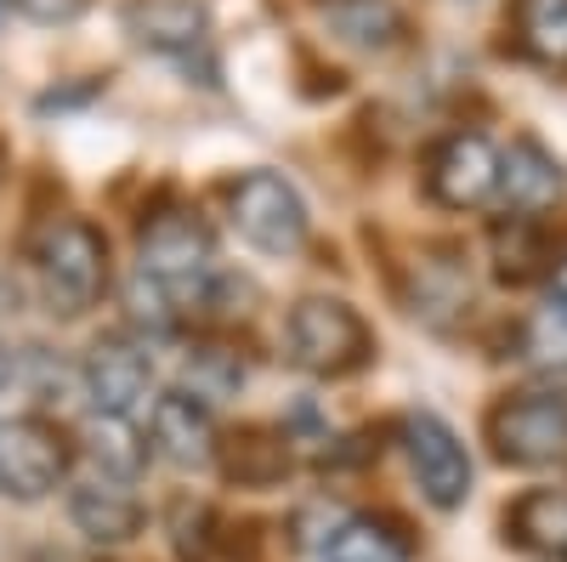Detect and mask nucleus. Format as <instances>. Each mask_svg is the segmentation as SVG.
Here are the masks:
<instances>
[{"mask_svg":"<svg viewBox=\"0 0 567 562\" xmlns=\"http://www.w3.org/2000/svg\"><path fill=\"white\" fill-rule=\"evenodd\" d=\"M136 278L176 302L182 318L216 302L221 267H216V233L194 211H154L136 227Z\"/></svg>","mask_w":567,"mask_h":562,"instance_id":"1","label":"nucleus"},{"mask_svg":"<svg viewBox=\"0 0 567 562\" xmlns=\"http://www.w3.org/2000/svg\"><path fill=\"white\" fill-rule=\"evenodd\" d=\"M34 278L52 318H85L114 285L109 233L85 216H52L34 239Z\"/></svg>","mask_w":567,"mask_h":562,"instance_id":"2","label":"nucleus"},{"mask_svg":"<svg viewBox=\"0 0 567 562\" xmlns=\"http://www.w3.org/2000/svg\"><path fill=\"white\" fill-rule=\"evenodd\" d=\"M284 352L312 381H347L374 364V330L341 296H301L284 313Z\"/></svg>","mask_w":567,"mask_h":562,"instance_id":"3","label":"nucleus"},{"mask_svg":"<svg viewBox=\"0 0 567 562\" xmlns=\"http://www.w3.org/2000/svg\"><path fill=\"white\" fill-rule=\"evenodd\" d=\"M227 222L261 256H296L307 245V233H312L301 187L284 171H267V165L227 182Z\"/></svg>","mask_w":567,"mask_h":562,"instance_id":"4","label":"nucleus"},{"mask_svg":"<svg viewBox=\"0 0 567 562\" xmlns=\"http://www.w3.org/2000/svg\"><path fill=\"white\" fill-rule=\"evenodd\" d=\"M120 29L131 34V45H142V52L176 63L182 74H199V85H221L216 80L210 12L199 0H125Z\"/></svg>","mask_w":567,"mask_h":562,"instance_id":"5","label":"nucleus"},{"mask_svg":"<svg viewBox=\"0 0 567 562\" xmlns=\"http://www.w3.org/2000/svg\"><path fill=\"white\" fill-rule=\"evenodd\" d=\"M69 460L74 443L58 420L45 415H7L0 420V494L23 505L69 489Z\"/></svg>","mask_w":567,"mask_h":562,"instance_id":"6","label":"nucleus"},{"mask_svg":"<svg viewBox=\"0 0 567 562\" xmlns=\"http://www.w3.org/2000/svg\"><path fill=\"white\" fill-rule=\"evenodd\" d=\"M483 432L494 443V460H505V466H523V472L567 466V409L539 387L499 398L483 420Z\"/></svg>","mask_w":567,"mask_h":562,"instance_id":"7","label":"nucleus"},{"mask_svg":"<svg viewBox=\"0 0 567 562\" xmlns=\"http://www.w3.org/2000/svg\"><path fill=\"white\" fill-rule=\"evenodd\" d=\"M425 200L443 211H483L499 187V143L488 131H449L425 154Z\"/></svg>","mask_w":567,"mask_h":562,"instance_id":"8","label":"nucleus"},{"mask_svg":"<svg viewBox=\"0 0 567 562\" xmlns=\"http://www.w3.org/2000/svg\"><path fill=\"white\" fill-rule=\"evenodd\" d=\"M398 443L409 454V472H414L425 500H432L437 511L465 505V494H471V454H465L460 432L437 409H409L403 427H398Z\"/></svg>","mask_w":567,"mask_h":562,"instance_id":"9","label":"nucleus"},{"mask_svg":"<svg viewBox=\"0 0 567 562\" xmlns=\"http://www.w3.org/2000/svg\"><path fill=\"white\" fill-rule=\"evenodd\" d=\"M74 369H80V398L91 403V415H125L131 420V409L154 392V352L131 330L97 336Z\"/></svg>","mask_w":567,"mask_h":562,"instance_id":"10","label":"nucleus"},{"mask_svg":"<svg viewBox=\"0 0 567 562\" xmlns=\"http://www.w3.org/2000/svg\"><path fill=\"white\" fill-rule=\"evenodd\" d=\"M148 454L165 460L171 472H210L216 454H221V427H216V409L194 392H159L148 403Z\"/></svg>","mask_w":567,"mask_h":562,"instance_id":"11","label":"nucleus"},{"mask_svg":"<svg viewBox=\"0 0 567 562\" xmlns=\"http://www.w3.org/2000/svg\"><path fill=\"white\" fill-rule=\"evenodd\" d=\"M567 194V171L561 160L534 143V136H516L511 149H499V187H494V211L499 216H539Z\"/></svg>","mask_w":567,"mask_h":562,"instance_id":"12","label":"nucleus"},{"mask_svg":"<svg viewBox=\"0 0 567 562\" xmlns=\"http://www.w3.org/2000/svg\"><path fill=\"white\" fill-rule=\"evenodd\" d=\"M69 523L103 551H120L142 534V523H148V511H142L136 489L131 483H114V478H97L85 472L69 483Z\"/></svg>","mask_w":567,"mask_h":562,"instance_id":"13","label":"nucleus"},{"mask_svg":"<svg viewBox=\"0 0 567 562\" xmlns=\"http://www.w3.org/2000/svg\"><path fill=\"white\" fill-rule=\"evenodd\" d=\"M323 23L341 45L369 52V58L398 52L403 34H409V18H403L398 0H323Z\"/></svg>","mask_w":567,"mask_h":562,"instance_id":"14","label":"nucleus"},{"mask_svg":"<svg viewBox=\"0 0 567 562\" xmlns=\"http://www.w3.org/2000/svg\"><path fill=\"white\" fill-rule=\"evenodd\" d=\"M414 313L425 324H449L465 313L471 302V273H465V256L460 245H432V251H420L414 262Z\"/></svg>","mask_w":567,"mask_h":562,"instance_id":"15","label":"nucleus"},{"mask_svg":"<svg viewBox=\"0 0 567 562\" xmlns=\"http://www.w3.org/2000/svg\"><path fill=\"white\" fill-rule=\"evenodd\" d=\"M80 454L91 460V472H97V478L136 483L142 466H148V438H142L125 415H85V427H80Z\"/></svg>","mask_w":567,"mask_h":562,"instance_id":"16","label":"nucleus"},{"mask_svg":"<svg viewBox=\"0 0 567 562\" xmlns=\"http://www.w3.org/2000/svg\"><path fill=\"white\" fill-rule=\"evenodd\" d=\"M505 540L539 556H567V489H528L523 500H511Z\"/></svg>","mask_w":567,"mask_h":562,"instance_id":"17","label":"nucleus"},{"mask_svg":"<svg viewBox=\"0 0 567 562\" xmlns=\"http://www.w3.org/2000/svg\"><path fill=\"white\" fill-rule=\"evenodd\" d=\"M409 556H414L409 534L392 518H369V511L341 518L323 545V562H409Z\"/></svg>","mask_w":567,"mask_h":562,"instance_id":"18","label":"nucleus"},{"mask_svg":"<svg viewBox=\"0 0 567 562\" xmlns=\"http://www.w3.org/2000/svg\"><path fill=\"white\" fill-rule=\"evenodd\" d=\"M511 40L523 58L567 69V0H511Z\"/></svg>","mask_w":567,"mask_h":562,"instance_id":"19","label":"nucleus"},{"mask_svg":"<svg viewBox=\"0 0 567 562\" xmlns=\"http://www.w3.org/2000/svg\"><path fill=\"white\" fill-rule=\"evenodd\" d=\"M216 466H227V478L245 489H272L290 478V438L284 432H239L233 443H221Z\"/></svg>","mask_w":567,"mask_h":562,"instance_id":"20","label":"nucleus"},{"mask_svg":"<svg viewBox=\"0 0 567 562\" xmlns=\"http://www.w3.org/2000/svg\"><path fill=\"white\" fill-rule=\"evenodd\" d=\"M494 262H499V278L505 285H528L534 273H545V239L528 216H499L494 227Z\"/></svg>","mask_w":567,"mask_h":562,"instance_id":"21","label":"nucleus"},{"mask_svg":"<svg viewBox=\"0 0 567 562\" xmlns=\"http://www.w3.org/2000/svg\"><path fill=\"white\" fill-rule=\"evenodd\" d=\"M0 7H12L23 23H40V29H69L85 18V0H0Z\"/></svg>","mask_w":567,"mask_h":562,"instance_id":"22","label":"nucleus"},{"mask_svg":"<svg viewBox=\"0 0 567 562\" xmlns=\"http://www.w3.org/2000/svg\"><path fill=\"white\" fill-rule=\"evenodd\" d=\"M534 387H539V392H550V398H556V403L567 409V358H561L556 369H545V375H539V381H534Z\"/></svg>","mask_w":567,"mask_h":562,"instance_id":"23","label":"nucleus"},{"mask_svg":"<svg viewBox=\"0 0 567 562\" xmlns=\"http://www.w3.org/2000/svg\"><path fill=\"white\" fill-rule=\"evenodd\" d=\"M550 296H556V318H567V256L550 262Z\"/></svg>","mask_w":567,"mask_h":562,"instance_id":"24","label":"nucleus"},{"mask_svg":"<svg viewBox=\"0 0 567 562\" xmlns=\"http://www.w3.org/2000/svg\"><path fill=\"white\" fill-rule=\"evenodd\" d=\"M12 375H18V358H12V347H7V341H0V392L12 387Z\"/></svg>","mask_w":567,"mask_h":562,"instance_id":"25","label":"nucleus"},{"mask_svg":"<svg viewBox=\"0 0 567 562\" xmlns=\"http://www.w3.org/2000/svg\"><path fill=\"white\" fill-rule=\"evenodd\" d=\"M539 562H567V556H539Z\"/></svg>","mask_w":567,"mask_h":562,"instance_id":"26","label":"nucleus"}]
</instances>
